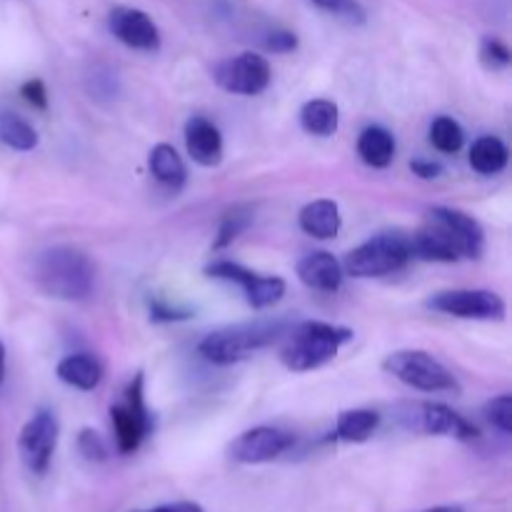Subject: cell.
I'll return each mask as SVG.
<instances>
[{
    "label": "cell",
    "mask_w": 512,
    "mask_h": 512,
    "mask_svg": "<svg viewBox=\"0 0 512 512\" xmlns=\"http://www.w3.org/2000/svg\"><path fill=\"white\" fill-rule=\"evenodd\" d=\"M423 512H463V508H458V505H440V508H430Z\"/></svg>",
    "instance_id": "obj_36"
},
{
    "label": "cell",
    "mask_w": 512,
    "mask_h": 512,
    "mask_svg": "<svg viewBox=\"0 0 512 512\" xmlns=\"http://www.w3.org/2000/svg\"><path fill=\"white\" fill-rule=\"evenodd\" d=\"M5 378V345L0 343V383H3Z\"/></svg>",
    "instance_id": "obj_37"
},
{
    "label": "cell",
    "mask_w": 512,
    "mask_h": 512,
    "mask_svg": "<svg viewBox=\"0 0 512 512\" xmlns=\"http://www.w3.org/2000/svg\"><path fill=\"white\" fill-rule=\"evenodd\" d=\"M310 3H315L318 8H323V10H328V13L338 15L340 8L345 5V0H310Z\"/></svg>",
    "instance_id": "obj_35"
},
{
    "label": "cell",
    "mask_w": 512,
    "mask_h": 512,
    "mask_svg": "<svg viewBox=\"0 0 512 512\" xmlns=\"http://www.w3.org/2000/svg\"><path fill=\"white\" fill-rule=\"evenodd\" d=\"M143 373L135 375L125 388L123 400L110 405V420H113L115 443L123 455L135 453L143 445L153 430V415L145 408V393H143Z\"/></svg>",
    "instance_id": "obj_6"
},
{
    "label": "cell",
    "mask_w": 512,
    "mask_h": 512,
    "mask_svg": "<svg viewBox=\"0 0 512 512\" xmlns=\"http://www.w3.org/2000/svg\"><path fill=\"white\" fill-rule=\"evenodd\" d=\"M265 48L273 50V53H293L298 48V35L290 33V30H273L265 40Z\"/></svg>",
    "instance_id": "obj_32"
},
{
    "label": "cell",
    "mask_w": 512,
    "mask_h": 512,
    "mask_svg": "<svg viewBox=\"0 0 512 512\" xmlns=\"http://www.w3.org/2000/svg\"><path fill=\"white\" fill-rule=\"evenodd\" d=\"M253 218H255L253 208H248V205H238V208L228 210V213L223 215V220H220V228H218V235H215L213 248L215 250L228 248L240 233H245V230L250 228Z\"/></svg>",
    "instance_id": "obj_26"
},
{
    "label": "cell",
    "mask_w": 512,
    "mask_h": 512,
    "mask_svg": "<svg viewBox=\"0 0 512 512\" xmlns=\"http://www.w3.org/2000/svg\"><path fill=\"white\" fill-rule=\"evenodd\" d=\"M78 450L85 460H90V463H103V460H108V445H105L103 435L95 433V430L90 428L80 430Z\"/></svg>",
    "instance_id": "obj_28"
},
{
    "label": "cell",
    "mask_w": 512,
    "mask_h": 512,
    "mask_svg": "<svg viewBox=\"0 0 512 512\" xmlns=\"http://www.w3.org/2000/svg\"><path fill=\"white\" fill-rule=\"evenodd\" d=\"M428 220L433 225H438V228L453 240L460 258H480V255H483L485 230L473 215L463 213V210L435 205V208L428 210Z\"/></svg>",
    "instance_id": "obj_13"
},
{
    "label": "cell",
    "mask_w": 512,
    "mask_h": 512,
    "mask_svg": "<svg viewBox=\"0 0 512 512\" xmlns=\"http://www.w3.org/2000/svg\"><path fill=\"white\" fill-rule=\"evenodd\" d=\"M60 425L50 410H38L28 423L23 425L18 438L20 458H23L25 468L35 475H45L53 460L55 445H58Z\"/></svg>",
    "instance_id": "obj_10"
},
{
    "label": "cell",
    "mask_w": 512,
    "mask_h": 512,
    "mask_svg": "<svg viewBox=\"0 0 512 512\" xmlns=\"http://www.w3.org/2000/svg\"><path fill=\"white\" fill-rule=\"evenodd\" d=\"M398 420L408 430L425 435H450L458 440H475L480 430L443 403H408L400 408Z\"/></svg>",
    "instance_id": "obj_7"
},
{
    "label": "cell",
    "mask_w": 512,
    "mask_h": 512,
    "mask_svg": "<svg viewBox=\"0 0 512 512\" xmlns=\"http://www.w3.org/2000/svg\"><path fill=\"white\" fill-rule=\"evenodd\" d=\"M410 170L423 180H433L443 175V165L433 163V160H413V163H410Z\"/></svg>",
    "instance_id": "obj_33"
},
{
    "label": "cell",
    "mask_w": 512,
    "mask_h": 512,
    "mask_svg": "<svg viewBox=\"0 0 512 512\" xmlns=\"http://www.w3.org/2000/svg\"><path fill=\"white\" fill-rule=\"evenodd\" d=\"M358 155L370 168H388L395 158V138L383 125H370L358 138Z\"/></svg>",
    "instance_id": "obj_19"
},
{
    "label": "cell",
    "mask_w": 512,
    "mask_h": 512,
    "mask_svg": "<svg viewBox=\"0 0 512 512\" xmlns=\"http://www.w3.org/2000/svg\"><path fill=\"white\" fill-rule=\"evenodd\" d=\"M485 418L490 420L493 428H498L500 433L510 435L512 433V395H498V398L490 400L485 405Z\"/></svg>",
    "instance_id": "obj_27"
},
{
    "label": "cell",
    "mask_w": 512,
    "mask_h": 512,
    "mask_svg": "<svg viewBox=\"0 0 512 512\" xmlns=\"http://www.w3.org/2000/svg\"><path fill=\"white\" fill-rule=\"evenodd\" d=\"M383 370L420 393H458L455 375L425 350H398L385 358Z\"/></svg>",
    "instance_id": "obj_5"
},
{
    "label": "cell",
    "mask_w": 512,
    "mask_h": 512,
    "mask_svg": "<svg viewBox=\"0 0 512 512\" xmlns=\"http://www.w3.org/2000/svg\"><path fill=\"white\" fill-rule=\"evenodd\" d=\"M280 323H255V325H235V328L215 330L205 335L198 345V353L213 365H233L250 358L255 350H263L265 345L275 343L280 338Z\"/></svg>",
    "instance_id": "obj_3"
},
{
    "label": "cell",
    "mask_w": 512,
    "mask_h": 512,
    "mask_svg": "<svg viewBox=\"0 0 512 512\" xmlns=\"http://www.w3.org/2000/svg\"><path fill=\"white\" fill-rule=\"evenodd\" d=\"M340 123V110L333 100L315 98L310 103L303 105L300 110V125H303L305 133L318 135V138H330L335 135Z\"/></svg>",
    "instance_id": "obj_22"
},
{
    "label": "cell",
    "mask_w": 512,
    "mask_h": 512,
    "mask_svg": "<svg viewBox=\"0 0 512 512\" xmlns=\"http://www.w3.org/2000/svg\"><path fill=\"white\" fill-rule=\"evenodd\" d=\"M215 83L235 95H260L270 85L273 70L265 55L240 53L238 58H228L215 65Z\"/></svg>",
    "instance_id": "obj_11"
},
{
    "label": "cell",
    "mask_w": 512,
    "mask_h": 512,
    "mask_svg": "<svg viewBox=\"0 0 512 512\" xmlns=\"http://www.w3.org/2000/svg\"><path fill=\"white\" fill-rule=\"evenodd\" d=\"M355 338V333L343 325L323 323V320H308L300 323L298 328L290 330L280 360L293 373H308V370L323 368L335 355L340 353L345 343Z\"/></svg>",
    "instance_id": "obj_2"
},
{
    "label": "cell",
    "mask_w": 512,
    "mask_h": 512,
    "mask_svg": "<svg viewBox=\"0 0 512 512\" xmlns=\"http://www.w3.org/2000/svg\"><path fill=\"white\" fill-rule=\"evenodd\" d=\"M205 275L215 280L238 283L243 288L248 305L255 310L273 308L275 303L283 300L285 290H288L285 280L278 278V275H258L253 270L243 268V265L233 263V260H215L205 268Z\"/></svg>",
    "instance_id": "obj_8"
},
{
    "label": "cell",
    "mask_w": 512,
    "mask_h": 512,
    "mask_svg": "<svg viewBox=\"0 0 512 512\" xmlns=\"http://www.w3.org/2000/svg\"><path fill=\"white\" fill-rule=\"evenodd\" d=\"M33 280L48 298L85 300L93 293L95 268L88 255L68 245H55L35 255Z\"/></svg>",
    "instance_id": "obj_1"
},
{
    "label": "cell",
    "mask_w": 512,
    "mask_h": 512,
    "mask_svg": "<svg viewBox=\"0 0 512 512\" xmlns=\"http://www.w3.org/2000/svg\"><path fill=\"white\" fill-rule=\"evenodd\" d=\"M378 425L380 413H375V410H345V413L338 415L333 440H343V443H365V440L373 438Z\"/></svg>",
    "instance_id": "obj_21"
},
{
    "label": "cell",
    "mask_w": 512,
    "mask_h": 512,
    "mask_svg": "<svg viewBox=\"0 0 512 512\" xmlns=\"http://www.w3.org/2000/svg\"><path fill=\"white\" fill-rule=\"evenodd\" d=\"M185 148L188 155L203 168H215L223 160V135H220L218 125L210 123L208 118H193L185 123Z\"/></svg>",
    "instance_id": "obj_15"
},
{
    "label": "cell",
    "mask_w": 512,
    "mask_h": 512,
    "mask_svg": "<svg viewBox=\"0 0 512 512\" xmlns=\"http://www.w3.org/2000/svg\"><path fill=\"white\" fill-rule=\"evenodd\" d=\"M430 310L463 320H503L505 300L493 290H443L425 300Z\"/></svg>",
    "instance_id": "obj_9"
},
{
    "label": "cell",
    "mask_w": 512,
    "mask_h": 512,
    "mask_svg": "<svg viewBox=\"0 0 512 512\" xmlns=\"http://www.w3.org/2000/svg\"><path fill=\"white\" fill-rule=\"evenodd\" d=\"M20 95H23L25 103H30L33 108L38 110L48 108V88H45V83L40 78L25 80V83L20 85Z\"/></svg>",
    "instance_id": "obj_31"
},
{
    "label": "cell",
    "mask_w": 512,
    "mask_h": 512,
    "mask_svg": "<svg viewBox=\"0 0 512 512\" xmlns=\"http://www.w3.org/2000/svg\"><path fill=\"white\" fill-rule=\"evenodd\" d=\"M508 145L503 143L495 135H483L473 143L470 148V165H473L475 173L480 175H498L503 173L505 165H508Z\"/></svg>",
    "instance_id": "obj_23"
},
{
    "label": "cell",
    "mask_w": 512,
    "mask_h": 512,
    "mask_svg": "<svg viewBox=\"0 0 512 512\" xmlns=\"http://www.w3.org/2000/svg\"><path fill=\"white\" fill-rule=\"evenodd\" d=\"M150 173L158 183H163L165 188L180 190L188 178V170H185L183 158L178 155V150L168 143H158L150 150Z\"/></svg>",
    "instance_id": "obj_20"
},
{
    "label": "cell",
    "mask_w": 512,
    "mask_h": 512,
    "mask_svg": "<svg viewBox=\"0 0 512 512\" xmlns=\"http://www.w3.org/2000/svg\"><path fill=\"white\" fill-rule=\"evenodd\" d=\"M480 58H483V63L488 65L490 70H503L510 65L512 55H510V48L503 43V40L485 38L483 45H480Z\"/></svg>",
    "instance_id": "obj_29"
},
{
    "label": "cell",
    "mask_w": 512,
    "mask_h": 512,
    "mask_svg": "<svg viewBox=\"0 0 512 512\" xmlns=\"http://www.w3.org/2000/svg\"><path fill=\"white\" fill-rule=\"evenodd\" d=\"M193 315V310L188 308H175L165 300H150V320H155V323H178V320H188Z\"/></svg>",
    "instance_id": "obj_30"
},
{
    "label": "cell",
    "mask_w": 512,
    "mask_h": 512,
    "mask_svg": "<svg viewBox=\"0 0 512 512\" xmlns=\"http://www.w3.org/2000/svg\"><path fill=\"white\" fill-rule=\"evenodd\" d=\"M145 512H205L200 508L198 503H188V500H183V503H168V505H158V508L153 510H145Z\"/></svg>",
    "instance_id": "obj_34"
},
{
    "label": "cell",
    "mask_w": 512,
    "mask_h": 512,
    "mask_svg": "<svg viewBox=\"0 0 512 512\" xmlns=\"http://www.w3.org/2000/svg\"><path fill=\"white\" fill-rule=\"evenodd\" d=\"M0 143L28 153V150L38 148V133L20 115L10 113V110H0Z\"/></svg>",
    "instance_id": "obj_24"
},
{
    "label": "cell",
    "mask_w": 512,
    "mask_h": 512,
    "mask_svg": "<svg viewBox=\"0 0 512 512\" xmlns=\"http://www.w3.org/2000/svg\"><path fill=\"white\" fill-rule=\"evenodd\" d=\"M295 438L280 428L260 425V428L245 430L230 443L228 455L230 460L240 465H260L278 460L285 450L293 448Z\"/></svg>",
    "instance_id": "obj_12"
},
{
    "label": "cell",
    "mask_w": 512,
    "mask_h": 512,
    "mask_svg": "<svg viewBox=\"0 0 512 512\" xmlns=\"http://www.w3.org/2000/svg\"><path fill=\"white\" fill-rule=\"evenodd\" d=\"M55 373H58V378L63 380L65 385H70V388L95 390L100 385V380H103V365H100L98 358H93V355L75 353L60 360Z\"/></svg>",
    "instance_id": "obj_18"
},
{
    "label": "cell",
    "mask_w": 512,
    "mask_h": 512,
    "mask_svg": "<svg viewBox=\"0 0 512 512\" xmlns=\"http://www.w3.org/2000/svg\"><path fill=\"white\" fill-rule=\"evenodd\" d=\"M413 258L410 238L403 233H378L345 255L343 273L353 278H380L405 268Z\"/></svg>",
    "instance_id": "obj_4"
},
{
    "label": "cell",
    "mask_w": 512,
    "mask_h": 512,
    "mask_svg": "<svg viewBox=\"0 0 512 512\" xmlns=\"http://www.w3.org/2000/svg\"><path fill=\"white\" fill-rule=\"evenodd\" d=\"M300 230L310 238L318 240H330L340 233V225H343V218H340V208L335 200H313V203L305 205L298 215Z\"/></svg>",
    "instance_id": "obj_17"
},
{
    "label": "cell",
    "mask_w": 512,
    "mask_h": 512,
    "mask_svg": "<svg viewBox=\"0 0 512 512\" xmlns=\"http://www.w3.org/2000/svg\"><path fill=\"white\" fill-rule=\"evenodd\" d=\"M430 143H433L435 150L445 155H453L463 148L465 143V133L460 128V123L450 115H440V118L433 120L430 125Z\"/></svg>",
    "instance_id": "obj_25"
},
{
    "label": "cell",
    "mask_w": 512,
    "mask_h": 512,
    "mask_svg": "<svg viewBox=\"0 0 512 512\" xmlns=\"http://www.w3.org/2000/svg\"><path fill=\"white\" fill-rule=\"evenodd\" d=\"M343 265L328 250H315L300 258L298 278L308 288L320 290V293H335L343 285Z\"/></svg>",
    "instance_id": "obj_16"
},
{
    "label": "cell",
    "mask_w": 512,
    "mask_h": 512,
    "mask_svg": "<svg viewBox=\"0 0 512 512\" xmlns=\"http://www.w3.org/2000/svg\"><path fill=\"white\" fill-rule=\"evenodd\" d=\"M108 28L115 38L133 50L155 53L160 48L158 25L153 23L148 13L130 5H115L108 13Z\"/></svg>",
    "instance_id": "obj_14"
}]
</instances>
